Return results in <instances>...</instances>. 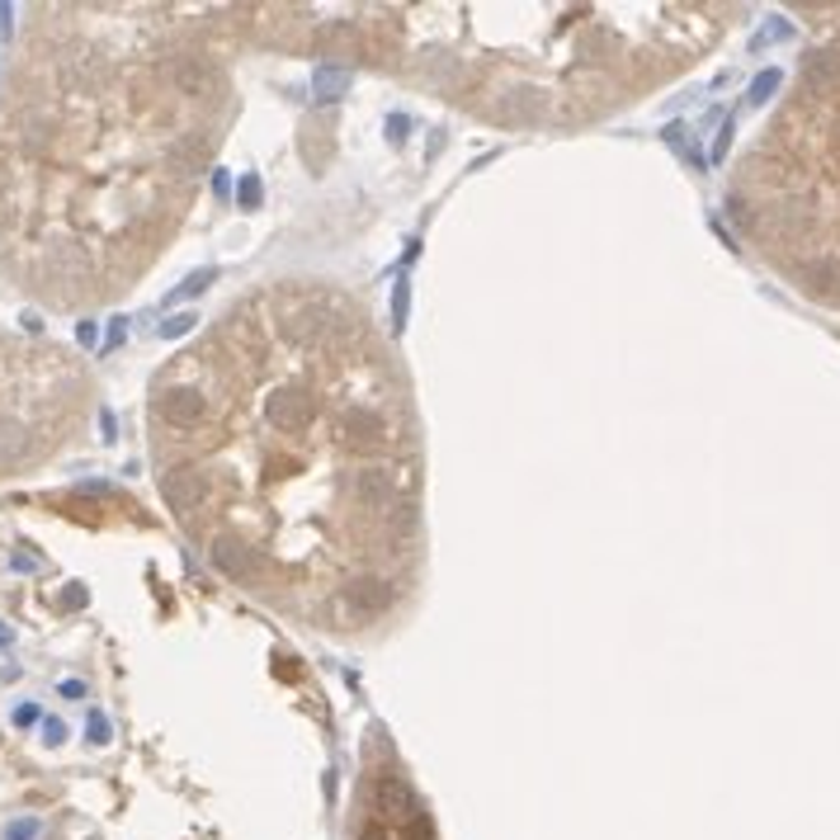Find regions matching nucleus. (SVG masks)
I'll return each mask as SVG.
<instances>
[{
	"label": "nucleus",
	"instance_id": "f257e3e1",
	"mask_svg": "<svg viewBox=\"0 0 840 840\" xmlns=\"http://www.w3.org/2000/svg\"><path fill=\"white\" fill-rule=\"evenodd\" d=\"M359 840H434L430 817L407 789V779L382 775L374 784V817L359 827Z\"/></svg>",
	"mask_w": 840,
	"mask_h": 840
},
{
	"label": "nucleus",
	"instance_id": "f03ea898",
	"mask_svg": "<svg viewBox=\"0 0 840 840\" xmlns=\"http://www.w3.org/2000/svg\"><path fill=\"white\" fill-rule=\"evenodd\" d=\"M345 72H336V66H322V72H317V99H336L340 91H345Z\"/></svg>",
	"mask_w": 840,
	"mask_h": 840
},
{
	"label": "nucleus",
	"instance_id": "7ed1b4c3",
	"mask_svg": "<svg viewBox=\"0 0 840 840\" xmlns=\"http://www.w3.org/2000/svg\"><path fill=\"white\" fill-rule=\"evenodd\" d=\"M779 81H784V76H779V66H769V72H760V76H756V85H750V104H765L769 95L779 91Z\"/></svg>",
	"mask_w": 840,
	"mask_h": 840
},
{
	"label": "nucleus",
	"instance_id": "20e7f679",
	"mask_svg": "<svg viewBox=\"0 0 840 840\" xmlns=\"http://www.w3.org/2000/svg\"><path fill=\"white\" fill-rule=\"evenodd\" d=\"M255 199H260V180H246V185H241V203H246V208H251Z\"/></svg>",
	"mask_w": 840,
	"mask_h": 840
},
{
	"label": "nucleus",
	"instance_id": "39448f33",
	"mask_svg": "<svg viewBox=\"0 0 840 840\" xmlns=\"http://www.w3.org/2000/svg\"><path fill=\"white\" fill-rule=\"evenodd\" d=\"M189 322H195V317H175V322H166V336H180V330H189Z\"/></svg>",
	"mask_w": 840,
	"mask_h": 840
}]
</instances>
